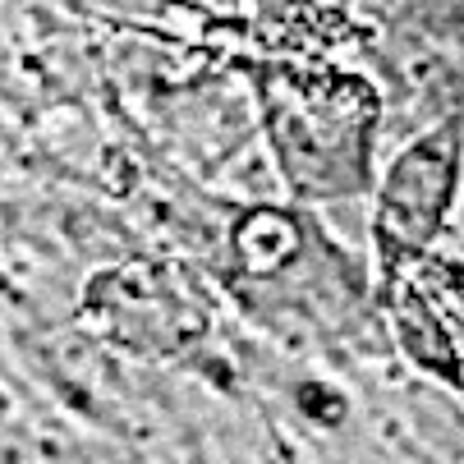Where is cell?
Masks as SVG:
<instances>
[{"instance_id":"1","label":"cell","mask_w":464,"mask_h":464,"mask_svg":"<svg viewBox=\"0 0 464 464\" xmlns=\"http://www.w3.org/2000/svg\"><path fill=\"white\" fill-rule=\"evenodd\" d=\"M257 92L272 152L299 193L313 198L359 193L368 175V143L382 120L368 79L350 70L272 64L257 79Z\"/></svg>"}]
</instances>
